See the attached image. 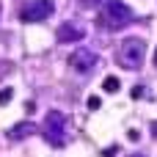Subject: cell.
Listing matches in <instances>:
<instances>
[{
    "mask_svg": "<svg viewBox=\"0 0 157 157\" xmlns=\"http://www.w3.org/2000/svg\"><path fill=\"white\" fill-rule=\"evenodd\" d=\"M33 132H36V124L33 121H19V124H14L8 130V138L11 141H22V138H30Z\"/></svg>",
    "mask_w": 157,
    "mask_h": 157,
    "instance_id": "52a82bcc",
    "label": "cell"
},
{
    "mask_svg": "<svg viewBox=\"0 0 157 157\" xmlns=\"http://www.w3.org/2000/svg\"><path fill=\"white\" fill-rule=\"evenodd\" d=\"M132 157H146V155H132Z\"/></svg>",
    "mask_w": 157,
    "mask_h": 157,
    "instance_id": "4fadbf2b",
    "label": "cell"
},
{
    "mask_svg": "<svg viewBox=\"0 0 157 157\" xmlns=\"http://www.w3.org/2000/svg\"><path fill=\"white\" fill-rule=\"evenodd\" d=\"M97 63H99V55H97L94 50H86V47H80V50H75V52L69 55V66H72L75 72H80V75L94 72Z\"/></svg>",
    "mask_w": 157,
    "mask_h": 157,
    "instance_id": "5b68a950",
    "label": "cell"
},
{
    "mask_svg": "<svg viewBox=\"0 0 157 157\" xmlns=\"http://www.w3.org/2000/svg\"><path fill=\"white\" fill-rule=\"evenodd\" d=\"M52 14H55V3L52 0H28L19 8V19L22 22H41V19H47Z\"/></svg>",
    "mask_w": 157,
    "mask_h": 157,
    "instance_id": "277c9868",
    "label": "cell"
},
{
    "mask_svg": "<svg viewBox=\"0 0 157 157\" xmlns=\"http://www.w3.org/2000/svg\"><path fill=\"white\" fill-rule=\"evenodd\" d=\"M55 39H58L61 44H75V41H80V39H86V28H83L80 22H63V25L58 28Z\"/></svg>",
    "mask_w": 157,
    "mask_h": 157,
    "instance_id": "8992f818",
    "label": "cell"
},
{
    "mask_svg": "<svg viewBox=\"0 0 157 157\" xmlns=\"http://www.w3.org/2000/svg\"><path fill=\"white\" fill-rule=\"evenodd\" d=\"M132 19H135V14L124 0H105L102 11H99V22L108 30H124L127 25H132Z\"/></svg>",
    "mask_w": 157,
    "mask_h": 157,
    "instance_id": "6da1fadb",
    "label": "cell"
},
{
    "mask_svg": "<svg viewBox=\"0 0 157 157\" xmlns=\"http://www.w3.org/2000/svg\"><path fill=\"white\" fill-rule=\"evenodd\" d=\"M119 88H121V80H119V77H113V75H110V77H105V80H102V91L116 94Z\"/></svg>",
    "mask_w": 157,
    "mask_h": 157,
    "instance_id": "ba28073f",
    "label": "cell"
},
{
    "mask_svg": "<svg viewBox=\"0 0 157 157\" xmlns=\"http://www.w3.org/2000/svg\"><path fill=\"white\" fill-rule=\"evenodd\" d=\"M14 99V88H0V105H8Z\"/></svg>",
    "mask_w": 157,
    "mask_h": 157,
    "instance_id": "9c48e42d",
    "label": "cell"
},
{
    "mask_svg": "<svg viewBox=\"0 0 157 157\" xmlns=\"http://www.w3.org/2000/svg\"><path fill=\"white\" fill-rule=\"evenodd\" d=\"M0 17H3V6H0Z\"/></svg>",
    "mask_w": 157,
    "mask_h": 157,
    "instance_id": "5bb4252c",
    "label": "cell"
},
{
    "mask_svg": "<svg viewBox=\"0 0 157 157\" xmlns=\"http://www.w3.org/2000/svg\"><path fill=\"white\" fill-rule=\"evenodd\" d=\"M155 66H157V50H155Z\"/></svg>",
    "mask_w": 157,
    "mask_h": 157,
    "instance_id": "7c38bea8",
    "label": "cell"
},
{
    "mask_svg": "<svg viewBox=\"0 0 157 157\" xmlns=\"http://www.w3.org/2000/svg\"><path fill=\"white\" fill-rule=\"evenodd\" d=\"M119 66L121 69H130V72H138L144 66V58H146V41L144 39H124L121 47H119Z\"/></svg>",
    "mask_w": 157,
    "mask_h": 157,
    "instance_id": "7a4b0ae2",
    "label": "cell"
},
{
    "mask_svg": "<svg viewBox=\"0 0 157 157\" xmlns=\"http://www.w3.org/2000/svg\"><path fill=\"white\" fill-rule=\"evenodd\" d=\"M99 108H102L99 97H88V110H99Z\"/></svg>",
    "mask_w": 157,
    "mask_h": 157,
    "instance_id": "30bf717a",
    "label": "cell"
},
{
    "mask_svg": "<svg viewBox=\"0 0 157 157\" xmlns=\"http://www.w3.org/2000/svg\"><path fill=\"white\" fill-rule=\"evenodd\" d=\"M66 130H69V119L61 110H50L47 119H44V127H41L47 144L55 146V149H63L66 146Z\"/></svg>",
    "mask_w": 157,
    "mask_h": 157,
    "instance_id": "3957f363",
    "label": "cell"
},
{
    "mask_svg": "<svg viewBox=\"0 0 157 157\" xmlns=\"http://www.w3.org/2000/svg\"><path fill=\"white\" fill-rule=\"evenodd\" d=\"M99 6V0H80V8H94Z\"/></svg>",
    "mask_w": 157,
    "mask_h": 157,
    "instance_id": "8fae6325",
    "label": "cell"
}]
</instances>
